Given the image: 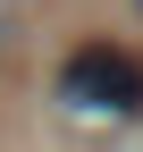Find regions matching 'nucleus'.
<instances>
[{
  "instance_id": "nucleus-1",
  "label": "nucleus",
  "mask_w": 143,
  "mask_h": 152,
  "mask_svg": "<svg viewBox=\"0 0 143 152\" xmlns=\"http://www.w3.org/2000/svg\"><path fill=\"white\" fill-rule=\"evenodd\" d=\"M67 118H93V127H118V118H143V59L126 42H76L51 76Z\"/></svg>"
},
{
  "instance_id": "nucleus-2",
  "label": "nucleus",
  "mask_w": 143,
  "mask_h": 152,
  "mask_svg": "<svg viewBox=\"0 0 143 152\" xmlns=\"http://www.w3.org/2000/svg\"><path fill=\"white\" fill-rule=\"evenodd\" d=\"M17 42H25V0H0V68L17 59Z\"/></svg>"
},
{
  "instance_id": "nucleus-3",
  "label": "nucleus",
  "mask_w": 143,
  "mask_h": 152,
  "mask_svg": "<svg viewBox=\"0 0 143 152\" xmlns=\"http://www.w3.org/2000/svg\"><path fill=\"white\" fill-rule=\"evenodd\" d=\"M126 9H135V26H143V0H126Z\"/></svg>"
}]
</instances>
